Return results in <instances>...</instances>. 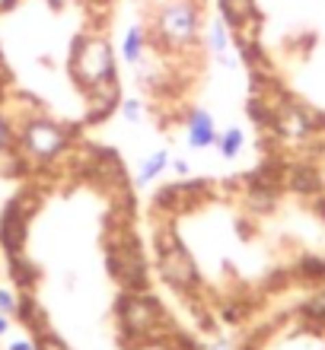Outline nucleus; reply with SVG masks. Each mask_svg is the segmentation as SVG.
I'll use <instances>...</instances> for the list:
<instances>
[{
	"mask_svg": "<svg viewBox=\"0 0 325 350\" xmlns=\"http://www.w3.org/2000/svg\"><path fill=\"white\" fill-rule=\"evenodd\" d=\"M242 131L239 128H230V131H223L220 137H217V150H220V157L223 159H236L242 153Z\"/></svg>",
	"mask_w": 325,
	"mask_h": 350,
	"instance_id": "1",
	"label": "nucleus"
},
{
	"mask_svg": "<svg viewBox=\"0 0 325 350\" xmlns=\"http://www.w3.org/2000/svg\"><path fill=\"white\" fill-rule=\"evenodd\" d=\"M10 350H38L36 344H29V341H13L10 344Z\"/></svg>",
	"mask_w": 325,
	"mask_h": 350,
	"instance_id": "2",
	"label": "nucleus"
}]
</instances>
